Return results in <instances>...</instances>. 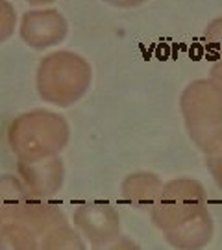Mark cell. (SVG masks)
I'll list each match as a JSON object with an SVG mask.
<instances>
[{"label":"cell","instance_id":"6da1fadb","mask_svg":"<svg viewBox=\"0 0 222 250\" xmlns=\"http://www.w3.org/2000/svg\"><path fill=\"white\" fill-rule=\"evenodd\" d=\"M113 213V209L109 206H81L80 209L74 215V223L80 226L85 237L93 245H106V243L113 241L117 233L121 232V223L119 217L111 219V221H104L109 215Z\"/></svg>","mask_w":222,"mask_h":250},{"label":"cell","instance_id":"7a4b0ae2","mask_svg":"<svg viewBox=\"0 0 222 250\" xmlns=\"http://www.w3.org/2000/svg\"><path fill=\"white\" fill-rule=\"evenodd\" d=\"M26 191L17 180H4L0 182V223L8 224L22 219L28 208Z\"/></svg>","mask_w":222,"mask_h":250}]
</instances>
